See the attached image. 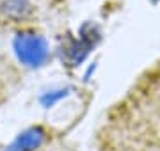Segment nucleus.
I'll return each mask as SVG.
<instances>
[{
	"mask_svg": "<svg viewBox=\"0 0 160 151\" xmlns=\"http://www.w3.org/2000/svg\"><path fill=\"white\" fill-rule=\"evenodd\" d=\"M12 48L18 61L29 68H39L48 59V45L36 32H20L12 41Z\"/></svg>",
	"mask_w": 160,
	"mask_h": 151,
	"instance_id": "nucleus-1",
	"label": "nucleus"
},
{
	"mask_svg": "<svg viewBox=\"0 0 160 151\" xmlns=\"http://www.w3.org/2000/svg\"><path fill=\"white\" fill-rule=\"evenodd\" d=\"M43 140H45V130L39 126H34L22 132L7 146L6 151H34L43 144Z\"/></svg>",
	"mask_w": 160,
	"mask_h": 151,
	"instance_id": "nucleus-2",
	"label": "nucleus"
},
{
	"mask_svg": "<svg viewBox=\"0 0 160 151\" xmlns=\"http://www.w3.org/2000/svg\"><path fill=\"white\" fill-rule=\"evenodd\" d=\"M32 4L30 0H0V14L7 20L20 22L30 16Z\"/></svg>",
	"mask_w": 160,
	"mask_h": 151,
	"instance_id": "nucleus-3",
	"label": "nucleus"
},
{
	"mask_svg": "<svg viewBox=\"0 0 160 151\" xmlns=\"http://www.w3.org/2000/svg\"><path fill=\"white\" fill-rule=\"evenodd\" d=\"M91 36H92V32L91 34H84V30H82V37L77 43H73V46L69 48V61L73 64H80L86 59L87 53H89L91 46L94 45V39Z\"/></svg>",
	"mask_w": 160,
	"mask_h": 151,
	"instance_id": "nucleus-4",
	"label": "nucleus"
},
{
	"mask_svg": "<svg viewBox=\"0 0 160 151\" xmlns=\"http://www.w3.org/2000/svg\"><path fill=\"white\" fill-rule=\"evenodd\" d=\"M68 94V89H53V91H48V93H45L43 96L39 98L41 105L43 107H52V105H55L59 101V100H62L64 96Z\"/></svg>",
	"mask_w": 160,
	"mask_h": 151,
	"instance_id": "nucleus-5",
	"label": "nucleus"
},
{
	"mask_svg": "<svg viewBox=\"0 0 160 151\" xmlns=\"http://www.w3.org/2000/svg\"><path fill=\"white\" fill-rule=\"evenodd\" d=\"M155 2H157V0H155Z\"/></svg>",
	"mask_w": 160,
	"mask_h": 151,
	"instance_id": "nucleus-6",
	"label": "nucleus"
}]
</instances>
